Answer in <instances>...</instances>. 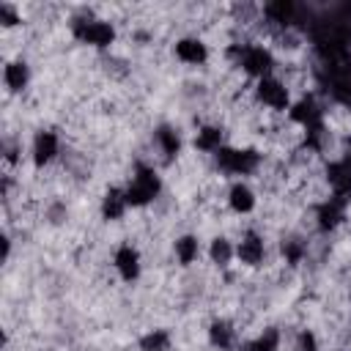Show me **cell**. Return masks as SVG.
I'll return each instance as SVG.
<instances>
[{
  "label": "cell",
  "instance_id": "6da1fadb",
  "mask_svg": "<svg viewBox=\"0 0 351 351\" xmlns=\"http://www.w3.org/2000/svg\"><path fill=\"white\" fill-rule=\"evenodd\" d=\"M225 58L230 60V66L252 85L263 77H271L280 71V58L274 52V47L263 38H241V41H230L225 47Z\"/></svg>",
  "mask_w": 351,
  "mask_h": 351
},
{
  "label": "cell",
  "instance_id": "7a4b0ae2",
  "mask_svg": "<svg viewBox=\"0 0 351 351\" xmlns=\"http://www.w3.org/2000/svg\"><path fill=\"white\" fill-rule=\"evenodd\" d=\"M121 184L132 211H148L165 195V176L154 159H134L129 176Z\"/></svg>",
  "mask_w": 351,
  "mask_h": 351
},
{
  "label": "cell",
  "instance_id": "3957f363",
  "mask_svg": "<svg viewBox=\"0 0 351 351\" xmlns=\"http://www.w3.org/2000/svg\"><path fill=\"white\" fill-rule=\"evenodd\" d=\"M263 162H266V156L258 145L233 143V140L211 159L217 176L225 181H252L263 170Z\"/></svg>",
  "mask_w": 351,
  "mask_h": 351
},
{
  "label": "cell",
  "instance_id": "277c9868",
  "mask_svg": "<svg viewBox=\"0 0 351 351\" xmlns=\"http://www.w3.org/2000/svg\"><path fill=\"white\" fill-rule=\"evenodd\" d=\"M69 36L74 44H80L90 52H110L118 44L121 30H118L115 19L85 11V14H77L69 19Z\"/></svg>",
  "mask_w": 351,
  "mask_h": 351
},
{
  "label": "cell",
  "instance_id": "5b68a950",
  "mask_svg": "<svg viewBox=\"0 0 351 351\" xmlns=\"http://www.w3.org/2000/svg\"><path fill=\"white\" fill-rule=\"evenodd\" d=\"M250 99H252V104L261 112L285 118L288 110H291V104H293V99H296V93H293V85L277 71L271 77H263V80L252 82L250 85Z\"/></svg>",
  "mask_w": 351,
  "mask_h": 351
},
{
  "label": "cell",
  "instance_id": "8992f818",
  "mask_svg": "<svg viewBox=\"0 0 351 351\" xmlns=\"http://www.w3.org/2000/svg\"><path fill=\"white\" fill-rule=\"evenodd\" d=\"M110 269L121 285H137L145 274V255L137 241L121 239L110 252Z\"/></svg>",
  "mask_w": 351,
  "mask_h": 351
},
{
  "label": "cell",
  "instance_id": "52a82bcc",
  "mask_svg": "<svg viewBox=\"0 0 351 351\" xmlns=\"http://www.w3.org/2000/svg\"><path fill=\"white\" fill-rule=\"evenodd\" d=\"M63 156V134L52 126H38L27 143V162L36 173L49 170Z\"/></svg>",
  "mask_w": 351,
  "mask_h": 351
},
{
  "label": "cell",
  "instance_id": "ba28073f",
  "mask_svg": "<svg viewBox=\"0 0 351 351\" xmlns=\"http://www.w3.org/2000/svg\"><path fill=\"white\" fill-rule=\"evenodd\" d=\"M269 261V236L258 225H247L236 233V266L247 271L263 269Z\"/></svg>",
  "mask_w": 351,
  "mask_h": 351
},
{
  "label": "cell",
  "instance_id": "9c48e42d",
  "mask_svg": "<svg viewBox=\"0 0 351 351\" xmlns=\"http://www.w3.org/2000/svg\"><path fill=\"white\" fill-rule=\"evenodd\" d=\"M170 55L184 69H206L211 63V58H214L208 38L200 36V33H181V36H176L173 44H170Z\"/></svg>",
  "mask_w": 351,
  "mask_h": 351
},
{
  "label": "cell",
  "instance_id": "30bf717a",
  "mask_svg": "<svg viewBox=\"0 0 351 351\" xmlns=\"http://www.w3.org/2000/svg\"><path fill=\"white\" fill-rule=\"evenodd\" d=\"M310 219H313V228H315L321 236H332V233H337V230L351 219V203L337 200V197H332V195H324L321 200L313 203Z\"/></svg>",
  "mask_w": 351,
  "mask_h": 351
},
{
  "label": "cell",
  "instance_id": "8fae6325",
  "mask_svg": "<svg viewBox=\"0 0 351 351\" xmlns=\"http://www.w3.org/2000/svg\"><path fill=\"white\" fill-rule=\"evenodd\" d=\"M151 145L156 151V165H173L181 159L184 148L189 145V137H184V132L170 123V121H162L151 129Z\"/></svg>",
  "mask_w": 351,
  "mask_h": 351
},
{
  "label": "cell",
  "instance_id": "7c38bea8",
  "mask_svg": "<svg viewBox=\"0 0 351 351\" xmlns=\"http://www.w3.org/2000/svg\"><path fill=\"white\" fill-rule=\"evenodd\" d=\"M228 143H230V134H228V126L222 121H200L189 132V148L206 159H214Z\"/></svg>",
  "mask_w": 351,
  "mask_h": 351
},
{
  "label": "cell",
  "instance_id": "4fadbf2b",
  "mask_svg": "<svg viewBox=\"0 0 351 351\" xmlns=\"http://www.w3.org/2000/svg\"><path fill=\"white\" fill-rule=\"evenodd\" d=\"M222 203H225V211L239 217V219H247V217H255L258 208H261V195L255 189L252 181H228L225 184V192H222Z\"/></svg>",
  "mask_w": 351,
  "mask_h": 351
},
{
  "label": "cell",
  "instance_id": "5bb4252c",
  "mask_svg": "<svg viewBox=\"0 0 351 351\" xmlns=\"http://www.w3.org/2000/svg\"><path fill=\"white\" fill-rule=\"evenodd\" d=\"M170 258L178 269H195L200 261H206V239L197 230H181L170 239Z\"/></svg>",
  "mask_w": 351,
  "mask_h": 351
},
{
  "label": "cell",
  "instance_id": "9a60e30c",
  "mask_svg": "<svg viewBox=\"0 0 351 351\" xmlns=\"http://www.w3.org/2000/svg\"><path fill=\"white\" fill-rule=\"evenodd\" d=\"M203 337H206V346L211 351H236L244 335H241L236 318H230V315H214L206 324Z\"/></svg>",
  "mask_w": 351,
  "mask_h": 351
},
{
  "label": "cell",
  "instance_id": "2e32d148",
  "mask_svg": "<svg viewBox=\"0 0 351 351\" xmlns=\"http://www.w3.org/2000/svg\"><path fill=\"white\" fill-rule=\"evenodd\" d=\"M0 80H3V88H5L8 96H25L30 90V85H33V66H30V60L25 55L5 58Z\"/></svg>",
  "mask_w": 351,
  "mask_h": 351
},
{
  "label": "cell",
  "instance_id": "e0dca14e",
  "mask_svg": "<svg viewBox=\"0 0 351 351\" xmlns=\"http://www.w3.org/2000/svg\"><path fill=\"white\" fill-rule=\"evenodd\" d=\"M99 219L107 222V225H121L132 208H129V200H126V192H123V184H107L99 195Z\"/></svg>",
  "mask_w": 351,
  "mask_h": 351
},
{
  "label": "cell",
  "instance_id": "ac0fdd59",
  "mask_svg": "<svg viewBox=\"0 0 351 351\" xmlns=\"http://www.w3.org/2000/svg\"><path fill=\"white\" fill-rule=\"evenodd\" d=\"M206 261L219 269V271H228L236 266V236L225 233V230H217L206 239Z\"/></svg>",
  "mask_w": 351,
  "mask_h": 351
},
{
  "label": "cell",
  "instance_id": "d6986e66",
  "mask_svg": "<svg viewBox=\"0 0 351 351\" xmlns=\"http://www.w3.org/2000/svg\"><path fill=\"white\" fill-rule=\"evenodd\" d=\"M134 348L137 351H173L176 348V332L165 324H154V326H145L137 340H134Z\"/></svg>",
  "mask_w": 351,
  "mask_h": 351
},
{
  "label": "cell",
  "instance_id": "ffe728a7",
  "mask_svg": "<svg viewBox=\"0 0 351 351\" xmlns=\"http://www.w3.org/2000/svg\"><path fill=\"white\" fill-rule=\"evenodd\" d=\"M236 351H282V329L263 326L250 337H241Z\"/></svg>",
  "mask_w": 351,
  "mask_h": 351
},
{
  "label": "cell",
  "instance_id": "44dd1931",
  "mask_svg": "<svg viewBox=\"0 0 351 351\" xmlns=\"http://www.w3.org/2000/svg\"><path fill=\"white\" fill-rule=\"evenodd\" d=\"M291 351H324L321 335L313 326H299L291 340Z\"/></svg>",
  "mask_w": 351,
  "mask_h": 351
},
{
  "label": "cell",
  "instance_id": "7402d4cb",
  "mask_svg": "<svg viewBox=\"0 0 351 351\" xmlns=\"http://www.w3.org/2000/svg\"><path fill=\"white\" fill-rule=\"evenodd\" d=\"M25 25V14H22V5L11 3V0H0V27L5 33L16 30Z\"/></svg>",
  "mask_w": 351,
  "mask_h": 351
},
{
  "label": "cell",
  "instance_id": "603a6c76",
  "mask_svg": "<svg viewBox=\"0 0 351 351\" xmlns=\"http://www.w3.org/2000/svg\"><path fill=\"white\" fill-rule=\"evenodd\" d=\"M332 351H348V348H332Z\"/></svg>",
  "mask_w": 351,
  "mask_h": 351
}]
</instances>
